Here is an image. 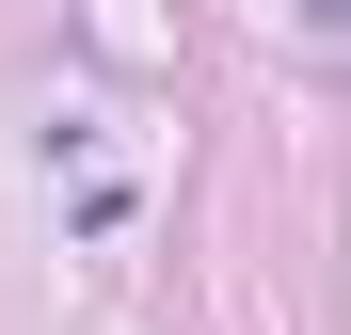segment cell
Segmentation results:
<instances>
[{
  "label": "cell",
  "instance_id": "cell-1",
  "mask_svg": "<svg viewBox=\"0 0 351 335\" xmlns=\"http://www.w3.org/2000/svg\"><path fill=\"white\" fill-rule=\"evenodd\" d=\"M304 16H351V0H304Z\"/></svg>",
  "mask_w": 351,
  "mask_h": 335
}]
</instances>
